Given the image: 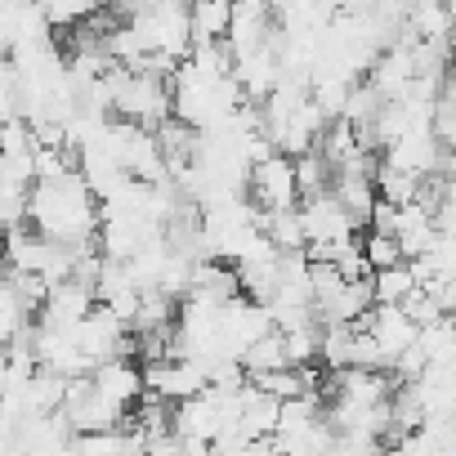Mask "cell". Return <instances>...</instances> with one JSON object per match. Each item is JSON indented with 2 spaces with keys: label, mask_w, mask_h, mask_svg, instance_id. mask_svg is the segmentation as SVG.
Returning a JSON list of instances; mask_svg holds the SVG:
<instances>
[{
  "label": "cell",
  "mask_w": 456,
  "mask_h": 456,
  "mask_svg": "<svg viewBox=\"0 0 456 456\" xmlns=\"http://www.w3.org/2000/svg\"><path fill=\"white\" fill-rule=\"evenodd\" d=\"M28 228L41 233L54 247L90 251L99 247V228H103V201L81 175H68L59 183H37L28 201Z\"/></svg>",
  "instance_id": "cell-1"
},
{
  "label": "cell",
  "mask_w": 456,
  "mask_h": 456,
  "mask_svg": "<svg viewBox=\"0 0 456 456\" xmlns=\"http://www.w3.org/2000/svg\"><path fill=\"white\" fill-rule=\"evenodd\" d=\"M108 90H112L117 121H130V126H143V130H161L175 117V90H170L166 77L112 68L108 72Z\"/></svg>",
  "instance_id": "cell-2"
},
{
  "label": "cell",
  "mask_w": 456,
  "mask_h": 456,
  "mask_svg": "<svg viewBox=\"0 0 456 456\" xmlns=\"http://www.w3.org/2000/svg\"><path fill=\"white\" fill-rule=\"evenodd\" d=\"M121 19L143 37L148 54L188 63L192 54V10L188 5H126Z\"/></svg>",
  "instance_id": "cell-3"
},
{
  "label": "cell",
  "mask_w": 456,
  "mask_h": 456,
  "mask_svg": "<svg viewBox=\"0 0 456 456\" xmlns=\"http://www.w3.org/2000/svg\"><path fill=\"white\" fill-rule=\"evenodd\" d=\"M63 416H68V425H72L77 438H99V434H117V429H130L134 425V411L121 407L117 398H108L90 376L72 380Z\"/></svg>",
  "instance_id": "cell-4"
},
{
  "label": "cell",
  "mask_w": 456,
  "mask_h": 456,
  "mask_svg": "<svg viewBox=\"0 0 456 456\" xmlns=\"http://www.w3.org/2000/svg\"><path fill=\"white\" fill-rule=\"evenodd\" d=\"M77 345H81V354H86V362H90V371L94 367H103V362H112V358H130V354H139V340H134V331L108 309V305H99L77 331Z\"/></svg>",
  "instance_id": "cell-5"
},
{
  "label": "cell",
  "mask_w": 456,
  "mask_h": 456,
  "mask_svg": "<svg viewBox=\"0 0 456 456\" xmlns=\"http://www.w3.org/2000/svg\"><path fill=\"white\" fill-rule=\"evenodd\" d=\"M251 201L265 215L278 210H300V179H296V161L287 152H273L269 161H260L251 170Z\"/></svg>",
  "instance_id": "cell-6"
},
{
  "label": "cell",
  "mask_w": 456,
  "mask_h": 456,
  "mask_svg": "<svg viewBox=\"0 0 456 456\" xmlns=\"http://www.w3.org/2000/svg\"><path fill=\"white\" fill-rule=\"evenodd\" d=\"M300 219H305V233H309V247H336V242H354L358 238V219L345 210V201L336 192H322V197H309L300 201Z\"/></svg>",
  "instance_id": "cell-7"
},
{
  "label": "cell",
  "mask_w": 456,
  "mask_h": 456,
  "mask_svg": "<svg viewBox=\"0 0 456 456\" xmlns=\"http://www.w3.org/2000/svg\"><path fill=\"white\" fill-rule=\"evenodd\" d=\"M94 309H99V291H94L90 282H77V278H72V282L50 287L37 327H50V331H77Z\"/></svg>",
  "instance_id": "cell-8"
},
{
  "label": "cell",
  "mask_w": 456,
  "mask_h": 456,
  "mask_svg": "<svg viewBox=\"0 0 456 456\" xmlns=\"http://www.w3.org/2000/svg\"><path fill=\"white\" fill-rule=\"evenodd\" d=\"M358 331H367V336L385 349V358H389L394 367H398V358L411 354L416 340H420V327L403 314V305H376V309L358 322Z\"/></svg>",
  "instance_id": "cell-9"
},
{
  "label": "cell",
  "mask_w": 456,
  "mask_h": 456,
  "mask_svg": "<svg viewBox=\"0 0 456 456\" xmlns=\"http://www.w3.org/2000/svg\"><path fill=\"white\" fill-rule=\"evenodd\" d=\"M273 32H278V19L269 5H260V0H251V5H233V28H228V50H233V59H251L260 50L273 45Z\"/></svg>",
  "instance_id": "cell-10"
},
{
  "label": "cell",
  "mask_w": 456,
  "mask_h": 456,
  "mask_svg": "<svg viewBox=\"0 0 456 456\" xmlns=\"http://www.w3.org/2000/svg\"><path fill=\"white\" fill-rule=\"evenodd\" d=\"M367 81L380 90L385 103H398L411 86H416V45L411 41H398L394 50H385L376 59V68L367 72Z\"/></svg>",
  "instance_id": "cell-11"
},
{
  "label": "cell",
  "mask_w": 456,
  "mask_h": 456,
  "mask_svg": "<svg viewBox=\"0 0 456 456\" xmlns=\"http://www.w3.org/2000/svg\"><path fill=\"white\" fill-rule=\"evenodd\" d=\"M90 380H94L108 398H117L121 407H130V411L148 398V376H143V367H139L134 358H112V362L94 367Z\"/></svg>",
  "instance_id": "cell-12"
},
{
  "label": "cell",
  "mask_w": 456,
  "mask_h": 456,
  "mask_svg": "<svg viewBox=\"0 0 456 456\" xmlns=\"http://www.w3.org/2000/svg\"><path fill=\"white\" fill-rule=\"evenodd\" d=\"M278 425H282V398L247 385L242 389V411H238V429L247 438H278Z\"/></svg>",
  "instance_id": "cell-13"
},
{
  "label": "cell",
  "mask_w": 456,
  "mask_h": 456,
  "mask_svg": "<svg viewBox=\"0 0 456 456\" xmlns=\"http://www.w3.org/2000/svg\"><path fill=\"white\" fill-rule=\"evenodd\" d=\"M265 233H269V242H273L282 256H305V251H309V233H305V219H300V210H278V215H265Z\"/></svg>",
  "instance_id": "cell-14"
},
{
  "label": "cell",
  "mask_w": 456,
  "mask_h": 456,
  "mask_svg": "<svg viewBox=\"0 0 456 456\" xmlns=\"http://www.w3.org/2000/svg\"><path fill=\"white\" fill-rule=\"evenodd\" d=\"M242 367H247V376H251V380H256V376H269V371H287V367H291L287 336H282V331H273V336H265L260 345H251V349H247V358H242Z\"/></svg>",
  "instance_id": "cell-15"
},
{
  "label": "cell",
  "mask_w": 456,
  "mask_h": 456,
  "mask_svg": "<svg viewBox=\"0 0 456 456\" xmlns=\"http://www.w3.org/2000/svg\"><path fill=\"white\" fill-rule=\"evenodd\" d=\"M228 28H233V5H224V0L192 5V45L197 41H228Z\"/></svg>",
  "instance_id": "cell-16"
},
{
  "label": "cell",
  "mask_w": 456,
  "mask_h": 456,
  "mask_svg": "<svg viewBox=\"0 0 456 456\" xmlns=\"http://www.w3.org/2000/svg\"><path fill=\"white\" fill-rule=\"evenodd\" d=\"M371 291H376V305H407L411 291H420V278L411 265H398L389 273H376L371 278Z\"/></svg>",
  "instance_id": "cell-17"
},
{
  "label": "cell",
  "mask_w": 456,
  "mask_h": 456,
  "mask_svg": "<svg viewBox=\"0 0 456 456\" xmlns=\"http://www.w3.org/2000/svg\"><path fill=\"white\" fill-rule=\"evenodd\" d=\"M362 256H367L371 273H389V269L407 265V256H403L398 238H385V233H362Z\"/></svg>",
  "instance_id": "cell-18"
},
{
  "label": "cell",
  "mask_w": 456,
  "mask_h": 456,
  "mask_svg": "<svg viewBox=\"0 0 456 456\" xmlns=\"http://www.w3.org/2000/svg\"><path fill=\"white\" fill-rule=\"evenodd\" d=\"M99 19V10L90 0H63V5H45V23L59 32V28H77V23H90Z\"/></svg>",
  "instance_id": "cell-19"
},
{
  "label": "cell",
  "mask_w": 456,
  "mask_h": 456,
  "mask_svg": "<svg viewBox=\"0 0 456 456\" xmlns=\"http://www.w3.org/2000/svg\"><path fill=\"white\" fill-rule=\"evenodd\" d=\"M215 456H282V452H278V438H242V434H233V438L215 443Z\"/></svg>",
  "instance_id": "cell-20"
},
{
  "label": "cell",
  "mask_w": 456,
  "mask_h": 456,
  "mask_svg": "<svg viewBox=\"0 0 456 456\" xmlns=\"http://www.w3.org/2000/svg\"><path fill=\"white\" fill-rule=\"evenodd\" d=\"M403 314H407V318H411V322H416V327H420V331H425V327H434V322H443V318H447V314H443V309H438V300H434V296H429V291H425V287H420V291H411V296H407V305H403Z\"/></svg>",
  "instance_id": "cell-21"
},
{
  "label": "cell",
  "mask_w": 456,
  "mask_h": 456,
  "mask_svg": "<svg viewBox=\"0 0 456 456\" xmlns=\"http://www.w3.org/2000/svg\"><path fill=\"white\" fill-rule=\"evenodd\" d=\"M148 456H188V452H183V438L170 429L161 438H148Z\"/></svg>",
  "instance_id": "cell-22"
}]
</instances>
